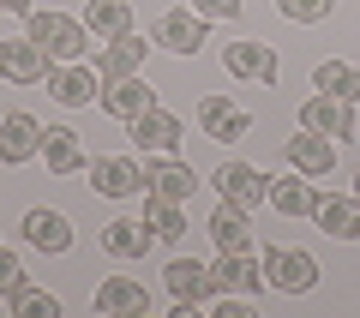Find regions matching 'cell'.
Listing matches in <instances>:
<instances>
[{
  "instance_id": "cell-21",
  "label": "cell",
  "mask_w": 360,
  "mask_h": 318,
  "mask_svg": "<svg viewBox=\"0 0 360 318\" xmlns=\"http://www.w3.org/2000/svg\"><path fill=\"white\" fill-rule=\"evenodd\" d=\"M42 163H49V174H90V156H84V144H78V132L72 127H49L42 132Z\"/></svg>"
},
{
  "instance_id": "cell-15",
  "label": "cell",
  "mask_w": 360,
  "mask_h": 318,
  "mask_svg": "<svg viewBox=\"0 0 360 318\" xmlns=\"http://www.w3.org/2000/svg\"><path fill=\"white\" fill-rule=\"evenodd\" d=\"M319 198L324 192L312 186V174H276L270 180V210H276V217H319Z\"/></svg>"
},
{
  "instance_id": "cell-8",
  "label": "cell",
  "mask_w": 360,
  "mask_h": 318,
  "mask_svg": "<svg viewBox=\"0 0 360 318\" xmlns=\"http://www.w3.org/2000/svg\"><path fill=\"white\" fill-rule=\"evenodd\" d=\"M217 198H234V204H246V210H258V204H270V180H264V168H252V163H222L217 168Z\"/></svg>"
},
{
  "instance_id": "cell-32",
  "label": "cell",
  "mask_w": 360,
  "mask_h": 318,
  "mask_svg": "<svg viewBox=\"0 0 360 318\" xmlns=\"http://www.w3.org/2000/svg\"><path fill=\"white\" fill-rule=\"evenodd\" d=\"M205 18H240V0H198Z\"/></svg>"
},
{
  "instance_id": "cell-9",
  "label": "cell",
  "mask_w": 360,
  "mask_h": 318,
  "mask_svg": "<svg viewBox=\"0 0 360 318\" xmlns=\"http://www.w3.org/2000/svg\"><path fill=\"white\" fill-rule=\"evenodd\" d=\"M300 127L330 132V139L342 144V139H354V132H360V120H354V102H342V96H319V90H312L307 108H300Z\"/></svg>"
},
{
  "instance_id": "cell-7",
  "label": "cell",
  "mask_w": 360,
  "mask_h": 318,
  "mask_svg": "<svg viewBox=\"0 0 360 318\" xmlns=\"http://www.w3.org/2000/svg\"><path fill=\"white\" fill-rule=\"evenodd\" d=\"M283 156H288V168H300V174H336V139L330 132H312V127H300L295 139L283 144Z\"/></svg>"
},
{
  "instance_id": "cell-4",
  "label": "cell",
  "mask_w": 360,
  "mask_h": 318,
  "mask_svg": "<svg viewBox=\"0 0 360 318\" xmlns=\"http://www.w3.org/2000/svg\"><path fill=\"white\" fill-rule=\"evenodd\" d=\"M144 180H150V192H156V198H174V204H186V198L198 192V180H205V174H198L193 163H180L174 151H156L150 163H144Z\"/></svg>"
},
{
  "instance_id": "cell-19",
  "label": "cell",
  "mask_w": 360,
  "mask_h": 318,
  "mask_svg": "<svg viewBox=\"0 0 360 318\" xmlns=\"http://www.w3.org/2000/svg\"><path fill=\"white\" fill-rule=\"evenodd\" d=\"M96 102H103L108 115H115L120 127H127V120H139L156 96H150V84H144V78L132 72V78H103V96H96Z\"/></svg>"
},
{
  "instance_id": "cell-20",
  "label": "cell",
  "mask_w": 360,
  "mask_h": 318,
  "mask_svg": "<svg viewBox=\"0 0 360 318\" xmlns=\"http://www.w3.org/2000/svg\"><path fill=\"white\" fill-rule=\"evenodd\" d=\"M42 120L37 115H6L0 120V163H30V156H42Z\"/></svg>"
},
{
  "instance_id": "cell-17",
  "label": "cell",
  "mask_w": 360,
  "mask_h": 318,
  "mask_svg": "<svg viewBox=\"0 0 360 318\" xmlns=\"http://www.w3.org/2000/svg\"><path fill=\"white\" fill-rule=\"evenodd\" d=\"M252 210L234 198H217V210H210V241H217V253H252Z\"/></svg>"
},
{
  "instance_id": "cell-3",
  "label": "cell",
  "mask_w": 360,
  "mask_h": 318,
  "mask_svg": "<svg viewBox=\"0 0 360 318\" xmlns=\"http://www.w3.org/2000/svg\"><path fill=\"white\" fill-rule=\"evenodd\" d=\"M42 84H49V96L60 108H90V102L103 96V72H90L84 61H54Z\"/></svg>"
},
{
  "instance_id": "cell-28",
  "label": "cell",
  "mask_w": 360,
  "mask_h": 318,
  "mask_svg": "<svg viewBox=\"0 0 360 318\" xmlns=\"http://www.w3.org/2000/svg\"><path fill=\"white\" fill-rule=\"evenodd\" d=\"M144 222H150V234H156V241H168V246L186 234V217H180V204H174V198H156V192H150V204H144Z\"/></svg>"
},
{
  "instance_id": "cell-6",
  "label": "cell",
  "mask_w": 360,
  "mask_h": 318,
  "mask_svg": "<svg viewBox=\"0 0 360 318\" xmlns=\"http://www.w3.org/2000/svg\"><path fill=\"white\" fill-rule=\"evenodd\" d=\"M25 241L37 246V253L60 258V253H72L78 229H72V217H66V210H49V204H37V210H25Z\"/></svg>"
},
{
  "instance_id": "cell-30",
  "label": "cell",
  "mask_w": 360,
  "mask_h": 318,
  "mask_svg": "<svg viewBox=\"0 0 360 318\" xmlns=\"http://www.w3.org/2000/svg\"><path fill=\"white\" fill-rule=\"evenodd\" d=\"M336 0H276V13L295 18V25H319V18H330Z\"/></svg>"
},
{
  "instance_id": "cell-18",
  "label": "cell",
  "mask_w": 360,
  "mask_h": 318,
  "mask_svg": "<svg viewBox=\"0 0 360 318\" xmlns=\"http://www.w3.org/2000/svg\"><path fill=\"white\" fill-rule=\"evenodd\" d=\"M127 132H132V144H139V151H180V120H174V108H144L139 120H127Z\"/></svg>"
},
{
  "instance_id": "cell-16",
  "label": "cell",
  "mask_w": 360,
  "mask_h": 318,
  "mask_svg": "<svg viewBox=\"0 0 360 318\" xmlns=\"http://www.w3.org/2000/svg\"><path fill=\"white\" fill-rule=\"evenodd\" d=\"M210 276H217V294H258V288H264V258H252V253H217Z\"/></svg>"
},
{
  "instance_id": "cell-25",
  "label": "cell",
  "mask_w": 360,
  "mask_h": 318,
  "mask_svg": "<svg viewBox=\"0 0 360 318\" xmlns=\"http://www.w3.org/2000/svg\"><path fill=\"white\" fill-rule=\"evenodd\" d=\"M312 90H319V96L360 102V66L354 61H319V66H312Z\"/></svg>"
},
{
  "instance_id": "cell-1",
  "label": "cell",
  "mask_w": 360,
  "mask_h": 318,
  "mask_svg": "<svg viewBox=\"0 0 360 318\" xmlns=\"http://www.w3.org/2000/svg\"><path fill=\"white\" fill-rule=\"evenodd\" d=\"M25 37L49 61H84V49H90V25L72 13H25Z\"/></svg>"
},
{
  "instance_id": "cell-26",
  "label": "cell",
  "mask_w": 360,
  "mask_h": 318,
  "mask_svg": "<svg viewBox=\"0 0 360 318\" xmlns=\"http://www.w3.org/2000/svg\"><path fill=\"white\" fill-rule=\"evenodd\" d=\"M319 229L330 241H360V198H319Z\"/></svg>"
},
{
  "instance_id": "cell-31",
  "label": "cell",
  "mask_w": 360,
  "mask_h": 318,
  "mask_svg": "<svg viewBox=\"0 0 360 318\" xmlns=\"http://www.w3.org/2000/svg\"><path fill=\"white\" fill-rule=\"evenodd\" d=\"M18 282H25V258H18V253H6V246H0V294H13Z\"/></svg>"
},
{
  "instance_id": "cell-14",
  "label": "cell",
  "mask_w": 360,
  "mask_h": 318,
  "mask_svg": "<svg viewBox=\"0 0 360 318\" xmlns=\"http://www.w3.org/2000/svg\"><path fill=\"white\" fill-rule=\"evenodd\" d=\"M222 66L240 84H276V49H264V42H229L222 49Z\"/></svg>"
},
{
  "instance_id": "cell-27",
  "label": "cell",
  "mask_w": 360,
  "mask_h": 318,
  "mask_svg": "<svg viewBox=\"0 0 360 318\" xmlns=\"http://www.w3.org/2000/svg\"><path fill=\"white\" fill-rule=\"evenodd\" d=\"M84 25H90V37H120V30H132V6L127 0H90Z\"/></svg>"
},
{
  "instance_id": "cell-24",
  "label": "cell",
  "mask_w": 360,
  "mask_h": 318,
  "mask_svg": "<svg viewBox=\"0 0 360 318\" xmlns=\"http://www.w3.org/2000/svg\"><path fill=\"white\" fill-rule=\"evenodd\" d=\"M150 241H156V234H150V222H127V217H115V222H103V253L108 258H144V253H150Z\"/></svg>"
},
{
  "instance_id": "cell-29",
  "label": "cell",
  "mask_w": 360,
  "mask_h": 318,
  "mask_svg": "<svg viewBox=\"0 0 360 318\" xmlns=\"http://www.w3.org/2000/svg\"><path fill=\"white\" fill-rule=\"evenodd\" d=\"M6 300H13L18 318H60V300H54V294H42V288H30V282H18Z\"/></svg>"
},
{
  "instance_id": "cell-13",
  "label": "cell",
  "mask_w": 360,
  "mask_h": 318,
  "mask_svg": "<svg viewBox=\"0 0 360 318\" xmlns=\"http://www.w3.org/2000/svg\"><path fill=\"white\" fill-rule=\"evenodd\" d=\"M49 66H54V61H49L30 37L0 42V78H6V84H42V78H49Z\"/></svg>"
},
{
  "instance_id": "cell-11",
  "label": "cell",
  "mask_w": 360,
  "mask_h": 318,
  "mask_svg": "<svg viewBox=\"0 0 360 318\" xmlns=\"http://www.w3.org/2000/svg\"><path fill=\"white\" fill-rule=\"evenodd\" d=\"M198 127H205L217 144H240L246 132H252V115H246L234 96H205L198 102Z\"/></svg>"
},
{
  "instance_id": "cell-34",
  "label": "cell",
  "mask_w": 360,
  "mask_h": 318,
  "mask_svg": "<svg viewBox=\"0 0 360 318\" xmlns=\"http://www.w3.org/2000/svg\"><path fill=\"white\" fill-rule=\"evenodd\" d=\"M354 198H360V180H354Z\"/></svg>"
},
{
  "instance_id": "cell-23",
  "label": "cell",
  "mask_w": 360,
  "mask_h": 318,
  "mask_svg": "<svg viewBox=\"0 0 360 318\" xmlns=\"http://www.w3.org/2000/svg\"><path fill=\"white\" fill-rule=\"evenodd\" d=\"M144 54H150V42L139 37V30H120V37H108V49H103V61H96V72L103 78H132L144 66Z\"/></svg>"
},
{
  "instance_id": "cell-33",
  "label": "cell",
  "mask_w": 360,
  "mask_h": 318,
  "mask_svg": "<svg viewBox=\"0 0 360 318\" xmlns=\"http://www.w3.org/2000/svg\"><path fill=\"white\" fill-rule=\"evenodd\" d=\"M0 13H37V0H0Z\"/></svg>"
},
{
  "instance_id": "cell-12",
  "label": "cell",
  "mask_w": 360,
  "mask_h": 318,
  "mask_svg": "<svg viewBox=\"0 0 360 318\" xmlns=\"http://www.w3.org/2000/svg\"><path fill=\"white\" fill-rule=\"evenodd\" d=\"M205 25H210L205 13H162L156 30H150V42L162 54H198L205 49Z\"/></svg>"
},
{
  "instance_id": "cell-22",
  "label": "cell",
  "mask_w": 360,
  "mask_h": 318,
  "mask_svg": "<svg viewBox=\"0 0 360 318\" xmlns=\"http://www.w3.org/2000/svg\"><path fill=\"white\" fill-rule=\"evenodd\" d=\"M96 312L103 318H144L150 312V294H144V282H132V276H108L103 288H96Z\"/></svg>"
},
{
  "instance_id": "cell-10",
  "label": "cell",
  "mask_w": 360,
  "mask_h": 318,
  "mask_svg": "<svg viewBox=\"0 0 360 318\" xmlns=\"http://www.w3.org/2000/svg\"><path fill=\"white\" fill-rule=\"evenodd\" d=\"M150 180H144V168L132 163V156H96L90 163V192H103V198H132V192H144Z\"/></svg>"
},
{
  "instance_id": "cell-5",
  "label": "cell",
  "mask_w": 360,
  "mask_h": 318,
  "mask_svg": "<svg viewBox=\"0 0 360 318\" xmlns=\"http://www.w3.org/2000/svg\"><path fill=\"white\" fill-rule=\"evenodd\" d=\"M162 282H168V300H174V306L217 300V276H210V265H198V258H168Z\"/></svg>"
},
{
  "instance_id": "cell-2",
  "label": "cell",
  "mask_w": 360,
  "mask_h": 318,
  "mask_svg": "<svg viewBox=\"0 0 360 318\" xmlns=\"http://www.w3.org/2000/svg\"><path fill=\"white\" fill-rule=\"evenodd\" d=\"M319 258L300 253V246H264V282L276 294H312L319 288Z\"/></svg>"
}]
</instances>
